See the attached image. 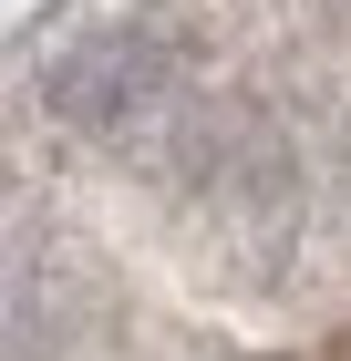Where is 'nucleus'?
I'll use <instances>...</instances> for the list:
<instances>
[{"instance_id":"2","label":"nucleus","mask_w":351,"mask_h":361,"mask_svg":"<svg viewBox=\"0 0 351 361\" xmlns=\"http://www.w3.org/2000/svg\"><path fill=\"white\" fill-rule=\"evenodd\" d=\"M331 361H351V341H331Z\"/></svg>"},{"instance_id":"1","label":"nucleus","mask_w":351,"mask_h":361,"mask_svg":"<svg viewBox=\"0 0 351 361\" xmlns=\"http://www.w3.org/2000/svg\"><path fill=\"white\" fill-rule=\"evenodd\" d=\"M145 83H155V52H145L135 31L83 42L73 62H52V104H62V114H114V104H135Z\"/></svg>"}]
</instances>
